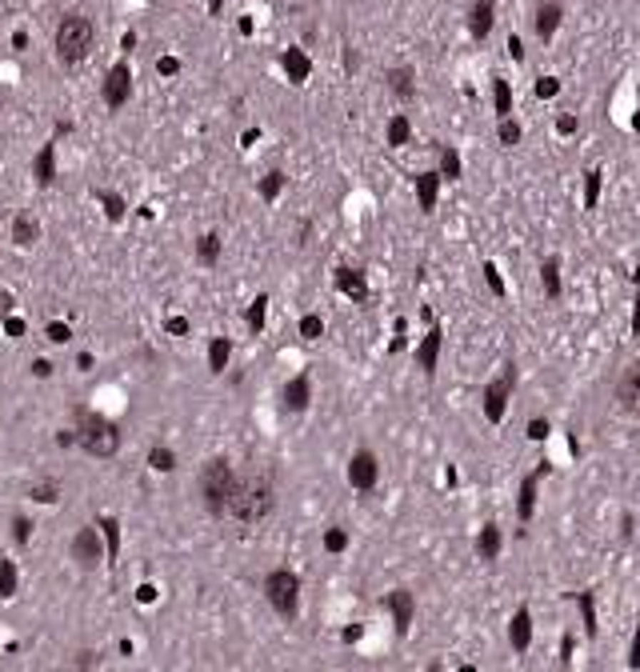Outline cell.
<instances>
[{
  "label": "cell",
  "instance_id": "obj_41",
  "mask_svg": "<svg viewBox=\"0 0 640 672\" xmlns=\"http://www.w3.org/2000/svg\"><path fill=\"white\" fill-rule=\"evenodd\" d=\"M557 92H560V81H557V76H540V81H537V96H540V101H552Z\"/></svg>",
  "mask_w": 640,
  "mask_h": 672
},
{
  "label": "cell",
  "instance_id": "obj_57",
  "mask_svg": "<svg viewBox=\"0 0 640 672\" xmlns=\"http://www.w3.org/2000/svg\"><path fill=\"white\" fill-rule=\"evenodd\" d=\"M32 372H36V377H49L52 365H49V360H36V365H32Z\"/></svg>",
  "mask_w": 640,
  "mask_h": 672
},
{
  "label": "cell",
  "instance_id": "obj_14",
  "mask_svg": "<svg viewBox=\"0 0 640 672\" xmlns=\"http://www.w3.org/2000/svg\"><path fill=\"white\" fill-rule=\"evenodd\" d=\"M388 609H392V621H397V632H408V624H412V592H405V589H397V592H388Z\"/></svg>",
  "mask_w": 640,
  "mask_h": 672
},
{
  "label": "cell",
  "instance_id": "obj_40",
  "mask_svg": "<svg viewBox=\"0 0 640 672\" xmlns=\"http://www.w3.org/2000/svg\"><path fill=\"white\" fill-rule=\"evenodd\" d=\"M325 549L328 552H345L348 549V532L345 529H328L325 532Z\"/></svg>",
  "mask_w": 640,
  "mask_h": 672
},
{
  "label": "cell",
  "instance_id": "obj_46",
  "mask_svg": "<svg viewBox=\"0 0 640 672\" xmlns=\"http://www.w3.org/2000/svg\"><path fill=\"white\" fill-rule=\"evenodd\" d=\"M68 325H49V340H52V345H64V340H68Z\"/></svg>",
  "mask_w": 640,
  "mask_h": 672
},
{
  "label": "cell",
  "instance_id": "obj_21",
  "mask_svg": "<svg viewBox=\"0 0 640 672\" xmlns=\"http://www.w3.org/2000/svg\"><path fill=\"white\" fill-rule=\"evenodd\" d=\"M437 193H440V173H420L417 176V200L425 213L437 208Z\"/></svg>",
  "mask_w": 640,
  "mask_h": 672
},
{
  "label": "cell",
  "instance_id": "obj_3",
  "mask_svg": "<svg viewBox=\"0 0 640 672\" xmlns=\"http://www.w3.org/2000/svg\"><path fill=\"white\" fill-rule=\"evenodd\" d=\"M233 492H236V472L228 460H208L200 469V500L204 509L213 516H228V504H233Z\"/></svg>",
  "mask_w": 640,
  "mask_h": 672
},
{
  "label": "cell",
  "instance_id": "obj_30",
  "mask_svg": "<svg viewBox=\"0 0 640 672\" xmlns=\"http://www.w3.org/2000/svg\"><path fill=\"white\" fill-rule=\"evenodd\" d=\"M16 596V564L12 560H0V601Z\"/></svg>",
  "mask_w": 640,
  "mask_h": 672
},
{
  "label": "cell",
  "instance_id": "obj_49",
  "mask_svg": "<svg viewBox=\"0 0 640 672\" xmlns=\"http://www.w3.org/2000/svg\"><path fill=\"white\" fill-rule=\"evenodd\" d=\"M4 332H9V336H21V332H24V320H16V316H4Z\"/></svg>",
  "mask_w": 640,
  "mask_h": 672
},
{
  "label": "cell",
  "instance_id": "obj_27",
  "mask_svg": "<svg viewBox=\"0 0 640 672\" xmlns=\"http://www.w3.org/2000/svg\"><path fill=\"white\" fill-rule=\"evenodd\" d=\"M196 256H200V265H216V260H220V236L204 233L200 245H196Z\"/></svg>",
  "mask_w": 640,
  "mask_h": 672
},
{
  "label": "cell",
  "instance_id": "obj_11",
  "mask_svg": "<svg viewBox=\"0 0 640 672\" xmlns=\"http://www.w3.org/2000/svg\"><path fill=\"white\" fill-rule=\"evenodd\" d=\"M552 464L549 460H540V469L532 472L529 480H524V484H520V504H517V516H520V524H529L532 520V509H537V480L544 477V472H549Z\"/></svg>",
  "mask_w": 640,
  "mask_h": 672
},
{
  "label": "cell",
  "instance_id": "obj_29",
  "mask_svg": "<svg viewBox=\"0 0 640 672\" xmlns=\"http://www.w3.org/2000/svg\"><path fill=\"white\" fill-rule=\"evenodd\" d=\"M408 136H412V124H408V116H392V121H388V144H392V148H400V144H408Z\"/></svg>",
  "mask_w": 640,
  "mask_h": 672
},
{
  "label": "cell",
  "instance_id": "obj_44",
  "mask_svg": "<svg viewBox=\"0 0 640 672\" xmlns=\"http://www.w3.org/2000/svg\"><path fill=\"white\" fill-rule=\"evenodd\" d=\"M12 529H16V544H29V536H32V524L24 516H16L12 520Z\"/></svg>",
  "mask_w": 640,
  "mask_h": 672
},
{
  "label": "cell",
  "instance_id": "obj_38",
  "mask_svg": "<svg viewBox=\"0 0 640 672\" xmlns=\"http://www.w3.org/2000/svg\"><path fill=\"white\" fill-rule=\"evenodd\" d=\"M96 200H101L104 208H108L112 220H121V216H124V200H121L116 193H104V188H101V193H96Z\"/></svg>",
  "mask_w": 640,
  "mask_h": 672
},
{
  "label": "cell",
  "instance_id": "obj_6",
  "mask_svg": "<svg viewBox=\"0 0 640 672\" xmlns=\"http://www.w3.org/2000/svg\"><path fill=\"white\" fill-rule=\"evenodd\" d=\"M128 96H133V68H128V61H121L104 76V104L121 108V104H128Z\"/></svg>",
  "mask_w": 640,
  "mask_h": 672
},
{
  "label": "cell",
  "instance_id": "obj_53",
  "mask_svg": "<svg viewBox=\"0 0 640 672\" xmlns=\"http://www.w3.org/2000/svg\"><path fill=\"white\" fill-rule=\"evenodd\" d=\"M629 664L640 668V624H636V641H632V652H629Z\"/></svg>",
  "mask_w": 640,
  "mask_h": 672
},
{
  "label": "cell",
  "instance_id": "obj_2",
  "mask_svg": "<svg viewBox=\"0 0 640 672\" xmlns=\"http://www.w3.org/2000/svg\"><path fill=\"white\" fill-rule=\"evenodd\" d=\"M76 444H84L88 457L108 460V457L121 452V428L112 424L108 417H101V412L81 408V412H76Z\"/></svg>",
  "mask_w": 640,
  "mask_h": 672
},
{
  "label": "cell",
  "instance_id": "obj_47",
  "mask_svg": "<svg viewBox=\"0 0 640 672\" xmlns=\"http://www.w3.org/2000/svg\"><path fill=\"white\" fill-rule=\"evenodd\" d=\"M32 497L41 500V504H52L56 500V484H41V489H32Z\"/></svg>",
  "mask_w": 640,
  "mask_h": 672
},
{
  "label": "cell",
  "instance_id": "obj_54",
  "mask_svg": "<svg viewBox=\"0 0 640 672\" xmlns=\"http://www.w3.org/2000/svg\"><path fill=\"white\" fill-rule=\"evenodd\" d=\"M557 128H560V133H576V116H560Z\"/></svg>",
  "mask_w": 640,
  "mask_h": 672
},
{
  "label": "cell",
  "instance_id": "obj_48",
  "mask_svg": "<svg viewBox=\"0 0 640 672\" xmlns=\"http://www.w3.org/2000/svg\"><path fill=\"white\" fill-rule=\"evenodd\" d=\"M164 328H168L173 336H188V320H184V316H173V320H168Z\"/></svg>",
  "mask_w": 640,
  "mask_h": 672
},
{
  "label": "cell",
  "instance_id": "obj_58",
  "mask_svg": "<svg viewBox=\"0 0 640 672\" xmlns=\"http://www.w3.org/2000/svg\"><path fill=\"white\" fill-rule=\"evenodd\" d=\"M632 332H640V296H636V312H632Z\"/></svg>",
  "mask_w": 640,
  "mask_h": 672
},
{
  "label": "cell",
  "instance_id": "obj_16",
  "mask_svg": "<svg viewBox=\"0 0 640 672\" xmlns=\"http://www.w3.org/2000/svg\"><path fill=\"white\" fill-rule=\"evenodd\" d=\"M308 397H313V385H308V377H293L285 385V408L288 412H305L308 408Z\"/></svg>",
  "mask_w": 640,
  "mask_h": 672
},
{
  "label": "cell",
  "instance_id": "obj_56",
  "mask_svg": "<svg viewBox=\"0 0 640 672\" xmlns=\"http://www.w3.org/2000/svg\"><path fill=\"white\" fill-rule=\"evenodd\" d=\"M56 444H61V448L76 444V432H56Z\"/></svg>",
  "mask_w": 640,
  "mask_h": 672
},
{
  "label": "cell",
  "instance_id": "obj_24",
  "mask_svg": "<svg viewBox=\"0 0 640 672\" xmlns=\"http://www.w3.org/2000/svg\"><path fill=\"white\" fill-rule=\"evenodd\" d=\"M101 529H104V556L116 560L121 556V524L112 516H101Z\"/></svg>",
  "mask_w": 640,
  "mask_h": 672
},
{
  "label": "cell",
  "instance_id": "obj_28",
  "mask_svg": "<svg viewBox=\"0 0 640 672\" xmlns=\"http://www.w3.org/2000/svg\"><path fill=\"white\" fill-rule=\"evenodd\" d=\"M540 280H544V296L557 300L560 296V265L557 260H544V265H540Z\"/></svg>",
  "mask_w": 640,
  "mask_h": 672
},
{
  "label": "cell",
  "instance_id": "obj_12",
  "mask_svg": "<svg viewBox=\"0 0 640 672\" xmlns=\"http://www.w3.org/2000/svg\"><path fill=\"white\" fill-rule=\"evenodd\" d=\"M492 12H497V0H477L472 4V16H468V32L484 41L488 32H492Z\"/></svg>",
  "mask_w": 640,
  "mask_h": 672
},
{
  "label": "cell",
  "instance_id": "obj_7",
  "mask_svg": "<svg viewBox=\"0 0 640 672\" xmlns=\"http://www.w3.org/2000/svg\"><path fill=\"white\" fill-rule=\"evenodd\" d=\"M508 392H512V368L500 372V380H492V385L484 388V417H488V424H500V420H504Z\"/></svg>",
  "mask_w": 640,
  "mask_h": 672
},
{
  "label": "cell",
  "instance_id": "obj_31",
  "mask_svg": "<svg viewBox=\"0 0 640 672\" xmlns=\"http://www.w3.org/2000/svg\"><path fill=\"white\" fill-rule=\"evenodd\" d=\"M148 469H153V472H173V469H176L173 448H161V444H156L153 452H148Z\"/></svg>",
  "mask_w": 640,
  "mask_h": 672
},
{
  "label": "cell",
  "instance_id": "obj_22",
  "mask_svg": "<svg viewBox=\"0 0 640 672\" xmlns=\"http://www.w3.org/2000/svg\"><path fill=\"white\" fill-rule=\"evenodd\" d=\"M477 556L480 560H497L500 556V529L497 524H484L477 536Z\"/></svg>",
  "mask_w": 640,
  "mask_h": 672
},
{
  "label": "cell",
  "instance_id": "obj_8",
  "mask_svg": "<svg viewBox=\"0 0 640 672\" xmlns=\"http://www.w3.org/2000/svg\"><path fill=\"white\" fill-rule=\"evenodd\" d=\"M101 556H104V544H101V536H96V529H81L72 536V560H76L81 569H96Z\"/></svg>",
  "mask_w": 640,
  "mask_h": 672
},
{
  "label": "cell",
  "instance_id": "obj_13",
  "mask_svg": "<svg viewBox=\"0 0 640 672\" xmlns=\"http://www.w3.org/2000/svg\"><path fill=\"white\" fill-rule=\"evenodd\" d=\"M336 288L345 296H352L356 305H365L368 300V285H365V276L356 273V268H336Z\"/></svg>",
  "mask_w": 640,
  "mask_h": 672
},
{
  "label": "cell",
  "instance_id": "obj_25",
  "mask_svg": "<svg viewBox=\"0 0 640 672\" xmlns=\"http://www.w3.org/2000/svg\"><path fill=\"white\" fill-rule=\"evenodd\" d=\"M388 88L397 92L400 101H408V96L417 92V84H412V68H392L388 72Z\"/></svg>",
  "mask_w": 640,
  "mask_h": 672
},
{
  "label": "cell",
  "instance_id": "obj_59",
  "mask_svg": "<svg viewBox=\"0 0 640 672\" xmlns=\"http://www.w3.org/2000/svg\"><path fill=\"white\" fill-rule=\"evenodd\" d=\"M220 9H224V0H208V12H213V16H220Z\"/></svg>",
  "mask_w": 640,
  "mask_h": 672
},
{
  "label": "cell",
  "instance_id": "obj_45",
  "mask_svg": "<svg viewBox=\"0 0 640 672\" xmlns=\"http://www.w3.org/2000/svg\"><path fill=\"white\" fill-rule=\"evenodd\" d=\"M156 68H161V76H176V72H181V61H176V56H161Z\"/></svg>",
  "mask_w": 640,
  "mask_h": 672
},
{
  "label": "cell",
  "instance_id": "obj_36",
  "mask_svg": "<svg viewBox=\"0 0 640 672\" xmlns=\"http://www.w3.org/2000/svg\"><path fill=\"white\" fill-rule=\"evenodd\" d=\"M580 612H584V632L589 636H596V609H592V592H580Z\"/></svg>",
  "mask_w": 640,
  "mask_h": 672
},
{
  "label": "cell",
  "instance_id": "obj_26",
  "mask_svg": "<svg viewBox=\"0 0 640 672\" xmlns=\"http://www.w3.org/2000/svg\"><path fill=\"white\" fill-rule=\"evenodd\" d=\"M228 357H233V345H228L224 336H216L213 345H208V368H213V372H224V368H228Z\"/></svg>",
  "mask_w": 640,
  "mask_h": 672
},
{
  "label": "cell",
  "instance_id": "obj_5",
  "mask_svg": "<svg viewBox=\"0 0 640 672\" xmlns=\"http://www.w3.org/2000/svg\"><path fill=\"white\" fill-rule=\"evenodd\" d=\"M265 596H268V604H273V609L280 612L285 621H293L296 612H300V576H296V572H288V569L268 572Z\"/></svg>",
  "mask_w": 640,
  "mask_h": 672
},
{
  "label": "cell",
  "instance_id": "obj_19",
  "mask_svg": "<svg viewBox=\"0 0 640 672\" xmlns=\"http://www.w3.org/2000/svg\"><path fill=\"white\" fill-rule=\"evenodd\" d=\"M32 176H36L44 188L56 180V148H52V144H44L41 153H36V161H32Z\"/></svg>",
  "mask_w": 640,
  "mask_h": 672
},
{
  "label": "cell",
  "instance_id": "obj_35",
  "mask_svg": "<svg viewBox=\"0 0 640 672\" xmlns=\"http://www.w3.org/2000/svg\"><path fill=\"white\" fill-rule=\"evenodd\" d=\"M300 336H305V340H320V336H325V320L316 312L300 316Z\"/></svg>",
  "mask_w": 640,
  "mask_h": 672
},
{
  "label": "cell",
  "instance_id": "obj_51",
  "mask_svg": "<svg viewBox=\"0 0 640 672\" xmlns=\"http://www.w3.org/2000/svg\"><path fill=\"white\" fill-rule=\"evenodd\" d=\"M136 601H141V604H153V601H156V589H153V584H141V589H136Z\"/></svg>",
  "mask_w": 640,
  "mask_h": 672
},
{
  "label": "cell",
  "instance_id": "obj_4",
  "mask_svg": "<svg viewBox=\"0 0 640 672\" xmlns=\"http://www.w3.org/2000/svg\"><path fill=\"white\" fill-rule=\"evenodd\" d=\"M92 41H96L92 21L81 16V12H68V16L56 24V61L61 64H81L92 52Z\"/></svg>",
  "mask_w": 640,
  "mask_h": 672
},
{
  "label": "cell",
  "instance_id": "obj_39",
  "mask_svg": "<svg viewBox=\"0 0 640 672\" xmlns=\"http://www.w3.org/2000/svg\"><path fill=\"white\" fill-rule=\"evenodd\" d=\"M589 180H584V208H596L600 200V173H584Z\"/></svg>",
  "mask_w": 640,
  "mask_h": 672
},
{
  "label": "cell",
  "instance_id": "obj_15",
  "mask_svg": "<svg viewBox=\"0 0 640 672\" xmlns=\"http://www.w3.org/2000/svg\"><path fill=\"white\" fill-rule=\"evenodd\" d=\"M437 357H440V328H432V332L420 340V348H417V365H420V372H425V377H432V372H437Z\"/></svg>",
  "mask_w": 640,
  "mask_h": 672
},
{
  "label": "cell",
  "instance_id": "obj_55",
  "mask_svg": "<svg viewBox=\"0 0 640 672\" xmlns=\"http://www.w3.org/2000/svg\"><path fill=\"white\" fill-rule=\"evenodd\" d=\"M9 308H12V292H0V320L9 316Z\"/></svg>",
  "mask_w": 640,
  "mask_h": 672
},
{
  "label": "cell",
  "instance_id": "obj_52",
  "mask_svg": "<svg viewBox=\"0 0 640 672\" xmlns=\"http://www.w3.org/2000/svg\"><path fill=\"white\" fill-rule=\"evenodd\" d=\"M508 52H512V61H524V44H520V36H508Z\"/></svg>",
  "mask_w": 640,
  "mask_h": 672
},
{
  "label": "cell",
  "instance_id": "obj_20",
  "mask_svg": "<svg viewBox=\"0 0 640 672\" xmlns=\"http://www.w3.org/2000/svg\"><path fill=\"white\" fill-rule=\"evenodd\" d=\"M280 64H285V72H288V81L293 84H305L308 72H313V64H308V56L300 49H288L285 56H280Z\"/></svg>",
  "mask_w": 640,
  "mask_h": 672
},
{
  "label": "cell",
  "instance_id": "obj_18",
  "mask_svg": "<svg viewBox=\"0 0 640 672\" xmlns=\"http://www.w3.org/2000/svg\"><path fill=\"white\" fill-rule=\"evenodd\" d=\"M508 641H512V648L517 652H524L532 644V616H529V609H520L517 616H512V628H508Z\"/></svg>",
  "mask_w": 640,
  "mask_h": 672
},
{
  "label": "cell",
  "instance_id": "obj_33",
  "mask_svg": "<svg viewBox=\"0 0 640 672\" xmlns=\"http://www.w3.org/2000/svg\"><path fill=\"white\" fill-rule=\"evenodd\" d=\"M440 176H445V180H457V176H460L457 148H440Z\"/></svg>",
  "mask_w": 640,
  "mask_h": 672
},
{
  "label": "cell",
  "instance_id": "obj_9",
  "mask_svg": "<svg viewBox=\"0 0 640 672\" xmlns=\"http://www.w3.org/2000/svg\"><path fill=\"white\" fill-rule=\"evenodd\" d=\"M616 404L624 408V412H632V417H640V360L620 372V380H616Z\"/></svg>",
  "mask_w": 640,
  "mask_h": 672
},
{
  "label": "cell",
  "instance_id": "obj_1",
  "mask_svg": "<svg viewBox=\"0 0 640 672\" xmlns=\"http://www.w3.org/2000/svg\"><path fill=\"white\" fill-rule=\"evenodd\" d=\"M276 497H273V484L268 477H236V492H233V504H228V516L236 524H260V520L273 512Z\"/></svg>",
  "mask_w": 640,
  "mask_h": 672
},
{
  "label": "cell",
  "instance_id": "obj_34",
  "mask_svg": "<svg viewBox=\"0 0 640 672\" xmlns=\"http://www.w3.org/2000/svg\"><path fill=\"white\" fill-rule=\"evenodd\" d=\"M265 312H268V296H256L253 305H248V328H253V332L265 328Z\"/></svg>",
  "mask_w": 640,
  "mask_h": 672
},
{
  "label": "cell",
  "instance_id": "obj_17",
  "mask_svg": "<svg viewBox=\"0 0 640 672\" xmlns=\"http://www.w3.org/2000/svg\"><path fill=\"white\" fill-rule=\"evenodd\" d=\"M560 16H564L560 0H549V4H540V12H537V36H540V41H552V32H557Z\"/></svg>",
  "mask_w": 640,
  "mask_h": 672
},
{
  "label": "cell",
  "instance_id": "obj_10",
  "mask_svg": "<svg viewBox=\"0 0 640 672\" xmlns=\"http://www.w3.org/2000/svg\"><path fill=\"white\" fill-rule=\"evenodd\" d=\"M376 477H380V464H376L372 452H356L352 460H348V484L360 492H368L376 484Z\"/></svg>",
  "mask_w": 640,
  "mask_h": 672
},
{
  "label": "cell",
  "instance_id": "obj_43",
  "mask_svg": "<svg viewBox=\"0 0 640 672\" xmlns=\"http://www.w3.org/2000/svg\"><path fill=\"white\" fill-rule=\"evenodd\" d=\"M484 276H488V288H492L497 296H504V280H500L497 265H484Z\"/></svg>",
  "mask_w": 640,
  "mask_h": 672
},
{
  "label": "cell",
  "instance_id": "obj_50",
  "mask_svg": "<svg viewBox=\"0 0 640 672\" xmlns=\"http://www.w3.org/2000/svg\"><path fill=\"white\" fill-rule=\"evenodd\" d=\"M529 437H532V440H544V437H549V424H544V420H532V424H529Z\"/></svg>",
  "mask_w": 640,
  "mask_h": 672
},
{
  "label": "cell",
  "instance_id": "obj_23",
  "mask_svg": "<svg viewBox=\"0 0 640 672\" xmlns=\"http://www.w3.org/2000/svg\"><path fill=\"white\" fill-rule=\"evenodd\" d=\"M36 236H41V228H36V220H32V216H16V220H12V240H16L21 248H29Z\"/></svg>",
  "mask_w": 640,
  "mask_h": 672
},
{
  "label": "cell",
  "instance_id": "obj_42",
  "mask_svg": "<svg viewBox=\"0 0 640 672\" xmlns=\"http://www.w3.org/2000/svg\"><path fill=\"white\" fill-rule=\"evenodd\" d=\"M517 141H520V124L504 116V124H500V144H517Z\"/></svg>",
  "mask_w": 640,
  "mask_h": 672
},
{
  "label": "cell",
  "instance_id": "obj_37",
  "mask_svg": "<svg viewBox=\"0 0 640 672\" xmlns=\"http://www.w3.org/2000/svg\"><path fill=\"white\" fill-rule=\"evenodd\" d=\"M280 188H285V173H268L265 180H260V196H265V200H276Z\"/></svg>",
  "mask_w": 640,
  "mask_h": 672
},
{
  "label": "cell",
  "instance_id": "obj_32",
  "mask_svg": "<svg viewBox=\"0 0 640 672\" xmlns=\"http://www.w3.org/2000/svg\"><path fill=\"white\" fill-rule=\"evenodd\" d=\"M492 104H497V116L504 121L508 112H512V88H508V81H497L492 84Z\"/></svg>",
  "mask_w": 640,
  "mask_h": 672
}]
</instances>
